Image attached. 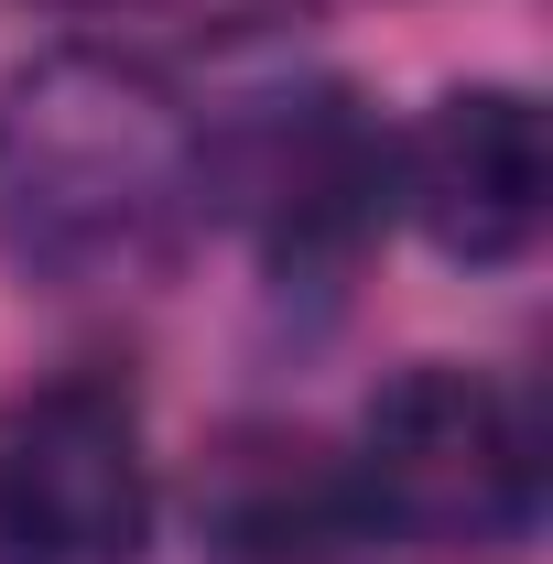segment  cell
<instances>
[{
	"label": "cell",
	"mask_w": 553,
	"mask_h": 564,
	"mask_svg": "<svg viewBox=\"0 0 553 564\" xmlns=\"http://www.w3.org/2000/svg\"><path fill=\"white\" fill-rule=\"evenodd\" d=\"M196 131L131 55H44L0 98V239L44 272H109L141 261L174 207Z\"/></svg>",
	"instance_id": "obj_1"
},
{
	"label": "cell",
	"mask_w": 553,
	"mask_h": 564,
	"mask_svg": "<svg viewBox=\"0 0 553 564\" xmlns=\"http://www.w3.org/2000/svg\"><path fill=\"white\" fill-rule=\"evenodd\" d=\"M185 174H196V207L250 228L272 261H326L369 239L391 196V141L347 87H261L196 131Z\"/></svg>",
	"instance_id": "obj_2"
},
{
	"label": "cell",
	"mask_w": 553,
	"mask_h": 564,
	"mask_svg": "<svg viewBox=\"0 0 553 564\" xmlns=\"http://www.w3.org/2000/svg\"><path fill=\"white\" fill-rule=\"evenodd\" d=\"M358 510L413 543H510L532 521V434L510 391L456 358H413L358 434Z\"/></svg>",
	"instance_id": "obj_3"
},
{
	"label": "cell",
	"mask_w": 553,
	"mask_h": 564,
	"mask_svg": "<svg viewBox=\"0 0 553 564\" xmlns=\"http://www.w3.org/2000/svg\"><path fill=\"white\" fill-rule=\"evenodd\" d=\"M152 456L120 380H44L0 413V564H141Z\"/></svg>",
	"instance_id": "obj_4"
},
{
	"label": "cell",
	"mask_w": 553,
	"mask_h": 564,
	"mask_svg": "<svg viewBox=\"0 0 553 564\" xmlns=\"http://www.w3.org/2000/svg\"><path fill=\"white\" fill-rule=\"evenodd\" d=\"M391 185L445 261H521L553 207V141L521 87H445L391 152Z\"/></svg>",
	"instance_id": "obj_5"
},
{
	"label": "cell",
	"mask_w": 553,
	"mask_h": 564,
	"mask_svg": "<svg viewBox=\"0 0 553 564\" xmlns=\"http://www.w3.org/2000/svg\"><path fill=\"white\" fill-rule=\"evenodd\" d=\"M196 521H207L217 564H337L369 510H358V467L326 456L293 423H239L217 434V456L196 467Z\"/></svg>",
	"instance_id": "obj_6"
},
{
	"label": "cell",
	"mask_w": 553,
	"mask_h": 564,
	"mask_svg": "<svg viewBox=\"0 0 553 564\" xmlns=\"http://www.w3.org/2000/svg\"><path fill=\"white\" fill-rule=\"evenodd\" d=\"M207 22H228V33H250V22H293V11H315V0H196Z\"/></svg>",
	"instance_id": "obj_7"
}]
</instances>
